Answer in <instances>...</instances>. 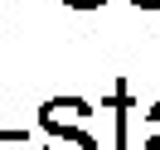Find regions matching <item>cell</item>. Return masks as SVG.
I'll return each mask as SVG.
<instances>
[{
  "label": "cell",
  "instance_id": "1",
  "mask_svg": "<svg viewBox=\"0 0 160 150\" xmlns=\"http://www.w3.org/2000/svg\"><path fill=\"white\" fill-rule=\"evenodd\" d=\"M88 116H92V102H88V97H49V102L39 107V121H44L49 136H58V131H78Z\"/></svg>",
  "mask_w": 160,
  "mask_h": 150
},
{
  "label": "cell",
  "instance_id": "2",
  "mask_svg": "<svg viewBox=\"0 0 160 150\" xmlns=\"http://www.w3.org/2000/svg\"><path fill=\"white\" fill-rule=\"evenodd\" d=\"M112 107H117V150H131V136H126V126H131V92H126V82H117Z\"/></svg>",
  "mask_w": 160,
  "mask_h": 150
},
{
  "label": "cell",
  "instance_id": "3",
  "mask_svg": "<svg viewBox=\"0 0 160 150\" xmlns=\"http://www.w3.org/2000/svg\"><path fill=\"white\" fill-rule=\"evenodd\" d=\"M44 150H97V140L88 131H58V136L44 140Z\"/></svg>",
  "mask_w": 160,
  "mask_h": 150
},
{
  "label": "cell",
  "instance_id": "4",
  "mask_svg": "<svg viewBox=\"0 0 160 150\" xmlns=\"http://www.w3.org/2000/svg\"><path fill=\"white\" fill-rule=\"evenodd\" d=\"M63 5H73V10H102L107 0H63Z\"/></svg>",
  "mask_w": 160,
  "mask_h": 150
},
{
  "label": "cell",
  "instance_id": "5",
  "mask_svg": "<svg viewBox=\"0 0 160 150\" xmlns=\"http://www.w3.org/2000/svg\"><path fill=\"white\" fill-rule=\"evenodd\" d=\"M146 121H150V126H155V131H160V102H155V107H150V111H146Z\"/></svg>",
  "mask_w": 160,
  "mask_h": 150
},
{
  "label": "cell",
  "instance_id": "6",
  "mask_svg": "<svg viewBox=\"0 0 160 150\" xmlns=\"http://www.w3.org/2000/svg\"><path fill=\"white\" fill-rule=\"evenodd\" d=\"M136 10H160V0H131Z\"/></svg>",
  "mask_w": 160,
  "mask_h": 150
},
{
  "label": "cell",
  "instance_id": "7",
  "mask_svg": "<svg viewBox=\"0 0 160 150\" xmlns=\"http://www.w3.org/2000/svg\"><path fill=\"white\" fill-rule=\"evenodd\" d=\"M146 150H160V131H150V140H146Z\"/></svg>",
  "mask_w": 160,
  "mask_h": 150
}]
</instances>
